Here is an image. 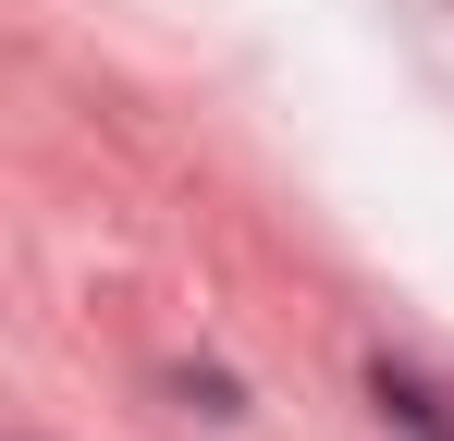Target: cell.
<instances>
[{"instance_id":"cell-1","label":"cell","mask_w":454,"mask_h":441,"mask_svg":"<svg viewBox=\"0 0 454 441\" xmlns=\"http://www.w3.org/2000/svg\"><path fill=\"white\" fill-rule=\"evenodd\" d=\"M369 392H380V417H405L418 441H454V392H430L418 368H369Z\"/></svg>"}]
</instances>
